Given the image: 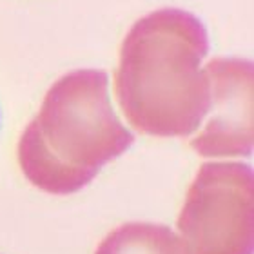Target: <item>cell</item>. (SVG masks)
Masks as SVG:
<instances>
[{
  "label": "cell",
  "instance_id": "4",
  "mask_svg": "<svg viewBox=\"0 0 254 254\" xmlns=\"http://www.w3.org/2000/svg\"><path fill=\"white\" fill-rule=\"evenodd\" d=\"M95 254H189V251L169 227L132 222L107 234Z\"/></svg>",
  "mask_w": 254,
  "mask_h": 254
},
{
  "label": "cell",
  "instance_id": "1",
  "mask_svg": "<svg viewBox=\"0 0 254 254\" xmlns=\"http://www.w3.org/2000/svg\"><path fill=\"white\" fill-rule=\"evenodd\" d=\"M131 143L132 134L109 104L106 73L78 71L48 93L20 140L18 162L38 189L71 194Z\"/></svg>",
  "mask_w": 254,
  "mask_h": 254
},
{
  "label": "cell",
  "instance_id": "3",
  "mask_svg": "<svg viewBox=\"0 0 254 254\" xmlns=\"http://www.w3.org/2000/svg\"><path fill=\"white\" fill-rule=\"evenodd\" d=\"M249 76L242 73L220 74V100L223 104V117L196 138L194 145L201 154L223 156L244 154L251 151V93Z\"/></svg>",
  "mask_w": 254,
  "mask_h": 254
},
{
  "label": "cell",
  "instance_id": "2",
  "mask_svg": "<svg viewBox=\"0 0 254 254\" xmlns=\"http://www.w3.org/2000/svg\"><path fill=\"white\" fill-rule=\"evenodd\" d=\"M253 173L242 164H207L178 216L189 254H253Z\"/></svg>",
  "mask_w": 254,
  "mask_h": 254
}]
</instances>
